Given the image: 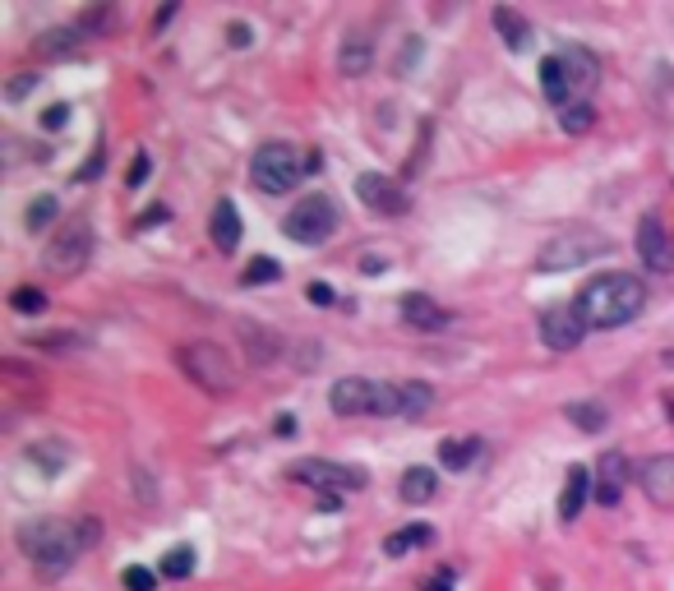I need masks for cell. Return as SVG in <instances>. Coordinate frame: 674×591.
I'll return each mask as SVG.
<instances>
[{
  "instance_id": "1",
  "label": "cell",
  "mask_w": 674,
  "mask_h": 591,
  "mask_svg": "<svg viewBox=\"0 0 674 591\" xmlns=\"http://www.w3.org/2000/svg\"><path fill=\"white\" fill-rule=\"evenodd\" d=\"M578 314L587 319V328H619L628 319H638L647 310V282L638 273H596L587 287L578 291Z\"/></svg>"
},
{
  "instance_id": "2",
  "label": "cell",
  "mask_w": 674,
  "mask_h": 591,
  "mask_svg": "<svg viewBox=\"0 0 674 591\" xmlns=\"http://www.w3.org/2000/svg\"><path fill=\"white\" fill-rule=\"evenodd\" d=\"M14 541L33 559L37 573L47 578H61L65 568H74V559L84 555V531H79V518L65 522V518H28L24 527L14 531Z\"/></svg>"
},
{
  "instance_id": "3",
  "label": "cell",
  "mask_w": 674,
  "mask_h": 591,
  "mask_svg": "<svg viewBox=\"0 0 674 591\" xmlns=\"http://www.w3.org/2000/svg\"><path fill=\"white\" fill-rule=\"evenodd\" d=\"M614 241L605 236L601 227H564L554 231L550 241L536 250V268L541 273H568V268H582L587 259H596V254H610Z\"/></svg>"
},
{
  "instance_id": "4",
  "label": "cell",
  "mask_w": 674,
  "mask_h": 591,
  "mask_svg": "<svg viewBox=\"0 0 674 591\" xmlns=\"http://www.w3.org/2000/svg\"><path fill=\"white\" fill-rule=\"evenodd\" d=\"M328 407H333L337 416H398L402 393H398V384H379V379L347 374V379H333Z\"/></svg>"
},
{
  "instance_id": "5",
  "label": "cell",
  "mask_w": 674,
  "mask_h": 591,
  "mask_svg": "<svg viewBox=\"0 0 674 591\" xmlns=\"http://www.w3.org/2000/svg\"><path fill=\"white\" fill-rule=\"evenodd\" d=\"M319 167V157H305L296 144H287V139H273V144H264L259 153H254V162H250V176H254V185L264 194H287L291 185H301V176L305 171H314Z\"/></svg>"
},
{
  "instance_id": "6",
  "label": "cell",
  "mask_w": 674,
  "mask_h": 591,
  "mask_svg": "<svg viewBox=\"0 0 674 591\" xmlns=\"http://www.w3.org/2000/svg\"><path fill=\"white\" fill-rule=\"evenodd\" d=\"M337 222H342V213H337V204L328 194H305L301 204L287 213L282 231H287V241H296V245H324L337 231Z\"/></svg>"
},
{
  "instance_id": "7",
  "label": "cell",
  "mask_w": 674,
  "mask_h": 591,
  "mask_svg": "<svg viewBox=\"0 0 674 591\" xmlns=\"http://www.w3.org/2000/svg\"><path fill=\"white\" fill-rule=\"evenodd\" d=\"M88 259H93V227H88L84 218L65 222L61 231H56V241L47 245V273L51 278H74V273H84Z\"/></svg>"
},
{
  "instance_id": "8",
  "label": "cell",
  "mask_w": 674,
  "mask_h": 591,
  "mask_svg": "<svg viewBox=\"0 0 674 591\" xmlns=\"http://www.w3.org/2000/svg\"><path fill=\"white\" fill-rule=\"evenodd\" d=\"M181 370L185 379L204 388V393H231L236 388V370H231L227 351L217 347V342H190L181 351Z\"/></svg>"
},
{
  "instance_id": "9",
  "label": "cell",
  "mask_w": 674,
  "mask_h": 591,
  "mask_svg": "<svg viewBox=\"0 0 674 591\" xmlns=\"http://www.w3.org/2000/svg\"><path fill=\"white\" fill-rule=\"evenodd\" d=\"M291 481L310 485V490H324V495H347V490H365V476L361 467H342V462H328V458H301L287 467Z\"/></svg>"
},
{
  "instance_id": "10",
  "label": "cell",
  "mask_w": 674,
  "mask_h": 591,
  "mask_svg": "<svg viewBox=\"0 0 674 591\" xmlns=\"http://www.w3.org/2000/svg\"><path fill=\"white\" fill-rule=\"evenodd\" d=\"M591 328L587 319L578 314V305H550V310L541 314V342L550 351H573L582 347V338H587Z\"/></svg>"
},
{
  "instance_id": "11",
  "label": "cell",
  "mask_w": 674,
  "mask_h": 591,
  "mask_svg": "<svg viewBox=\"0 0 674 591\" xmlns=\"http://www.w3.org/2000/svg\"><path fill=\"white\" fill-rule=\"evenodd\" d=\"M356 199H361L365 208H374V213H407V190H402L393 176H379V171H365V176H356Z\"/></svg>"
},
{
  "instance_id": "12",
  "label": "cell",
  "mask_w": 674,
  "mask_h": 591,
  "mask_svg": "<svg viewBox=\"0 0 674 591\" xmlns=\"http://www.w3.org/2000/svg\"><path fill=\"white\" fill-rule=\"evenodd\" d=\"M638 485L656 508H674V453H656V458L642 462Z\"/></svg>"
},
{
  "instance_id": "13",
  "label": "cell",
  "mask_w": 674,
  "mask_h": 591,
  "mask_svg": "<svg viewBox=\"0 0 674 591\" xmlns=\"http://www.w3.org/2000/svg\"><path fill=\"white\" fill-rule=\"evenodd\" d=\"M596 504L601 508H614L619 499H624V485H628V458L619 453V448H610V453H601V462H596Z\"/></svg>"
},
{
  "instance_id": "14",
  "label": "cell",
  "mask_w": 674,
  "mask_h": 591,
  "mask_svg": "<svg viewBox=\"0 0 674 591\" xmlns=\"http://www.w3.org/2000/svg\"><path fill=\"white\" fill-rule=\"evenodd\" d=\"M638 254L647 259V268H656V273L674 268V241H670V231H665L661 218H642V227H638Z\"/></svg>"
},
{
  "instance_id": "15",
  "label": "cell",
  "mask_w": 674,
  "mask_h": 591,
  "mask_svg": "<svg viewBox=\"0 0 674 591\" xmlns=\"http://www.w3.org/2000/svg\"><path fill=\"white\" fill-rule=\"evenodd\" d=\"M402 319H407L416 333H439V328L448 324V310L434 296H425V291H407L402 296Z\"/></svg>"
},
{
  "instance_id": "16",
  "label": "cell",
  "mask_w": 674,
  "mask_h": 591,
  "mask_svg": "<svg viewBox=\"0 0 674 591\" xmlns=\"http://www.w3.org/2000/svg\"><path fill=\"white\" fill-rule=\"evenodd\" d=\"M591 495H596V476H591L587 467H568L564 495H559V518H564V522H578Z\"/></svg>"
},
{
  "instance_id": "17",
  "label": "cell",
  "mask_w": 674,
  "mask_h": 591,
  "mask_svg": "<svg viewBox=\"0 0 674 591\" xmlns=\"http://www.w3.org/2000/svg\"><path fill=\"white\" fill-rule=\"evenodd\" d=\"M370 65H374V42L361 28H351L342 37V47H337V70L347 74V79H361V74H370Z\"/></svg>"
},
{
  "instance_id": "18",
  "label": "cell",
  "mask_w": 674,
  "mask_h": 591,
  "mask_svg": "<svg viewBox=\"0 0 674 591\" xmlns=\"http://www.w3.org/2000/svg\"><path fill=\"white\" fill-rule=\"evenodd\" d=\"M541 93H545V102L550 107H573V79H568V70H564V61L559 56H545L541 61Z\"/></svg>"
},
{
  "instance_id": "19",
  "label": "cell",
  "mask_w": 674,
  "mask_h": 591,
  "mask_svg": "<svg viewBox=\"0 0 674 591\" xmlns=\"http://www.w3.org/2000/svg\"><path fill=\"white\" fill-rule=\"evenodd\" d=\"M208 231H213V245L222 254H231L236 245H241V213H236L231 199H217L213 204V222H208Z\"/></svg>"
},
{
  "instance_id": "20",
  "label": "cell",
  "mask_w": 674,
  "mask_h": 591,
  "mask_svg": "<svg viewBox=\"0 0 674 591\" xmlns=\"http://www.w3.org/2000/svg\"><path fill=\"white\" fill-rule=\"evenodd\" d=\"M241 342H245V356H250V365H273L277 361L273 328L254 324V319H241Z\"/></svg>"
},
{
  "instance_id": "21",
  "label": "cell",
  "mask_w": 674,
  "mask_h": 591,
  "mask_svg": "<svg viewBox=\"0 0 674 591\" xmlns=\"http://www.w3.org/2000/svg\"><path fill=\"white\" fill-rule=\"evenodd\" d=\"M79 42H84V33L79 28H47V33H37L33 51L42 56V61H61V56H74L79 51Z\"/></svg>"
},
{
  "instance_id": "22",
  "label": "cell",
  "mask_w": 674,
  "mask_h": 591,
  "mask_svg": "<svg viewBox=\"0 0 674 591\" xmlns=\"http://www.w3.org/2000/svg\"><path fill=\"white\" fill-rule=\"evenodd\" d=\"M398 495H402V504H430L434 495H439V476H434L430 467H407V476H402V485H398Z\"/></svg>"
},
{
  "instance_id": "23",
  "label": "cell",
  "mask_w": 674,
  "mask_h": 591,
  "mask_svg": "<svg viewBox=\"0 0 674 591\" xmlns=\"http://www.w3.org/2000/svg\"><path fill=\"white\" fill-rule=\"evenodd\" d=\"M559 61H564V70H568V79H573V88H591L596 84V56L591 51H582V47H564L559 51Z\"/></svg>"
},
{
  "instance_id": "24",
  "label": "cell",
  "mask_w": 674,
  "mask_h": 591,
  "mask_svg": "<svg viewBox=\"0 0 674 591\" xmlns=\"http://www.w3.org/2000/svg\"><path fill=\"white\" fill-rule=\"evenodd\" d=\"M494 28L504 33V42H508L513 51H527V47H531V24L522 19L518 10H508V5H499V10H494Z\"/></svg>"
},
{
  "instance_id": "25",
  "label": "cell",
  "mask_w": 674,
  "mask_h": 591,
  "mask_svg": "<svg viewBox=\"0 0 674 591\" xmlns=\"http://www.w3.org/2000/svg\"><path fill=\"white\" fill-rule=\"evenodd\" d=\"M434 541V531L425 527V522H416V527H402V531H393L384 541V555H393V559H402L407 550H416V545H430Z\"/></svg>"
},
{
  "instance_id": "26",
  "label": "cell",
  "mask_w": 674,
  "mask_h": 591,
  "mask_svg": "<svg viewBox=\"0 0 674 591\" xmlns=\"http://www.w3.org/2000/svg\"><path fill=\"white\" fill-rule=\"evenodd\" d=\"M476 453H481V439H444V444H439V462H444L448 471L471 467Z\"/></svg>"
},
{
  "instance_id": "27",
  "label": "cell",
  "mask_w": 674,
  "mask_h": 591,
  "mask_svg": "<svg viewBox=\"0 0 674 591\" xmlns=\"http://www.w3.org/2000/svg\"><path fill=\"white\" fill-rule=\"evenodd\" d=\"M402 393V416H425V411L434 407V388L421 384V379H407V384H398Z\"/></svg>"
},
{
  "instance_id": "28",
  "label": "cell",
  "mask_w": 674,
  "mask_h": 591,
  "mask_svg": "<svg viewBox=\"0 0 674 591\" xmlns=\"http://www.w3.org/2000/svg\"><path fill=\"white\" fill-rule=\"evenodd\" d=\"M564 416H568L573 425H578V430H587V435L605 430V421H610L601 402H568V407H564Z\"/></svg>"
},
{
  "instance_id": "29",
  "label": "cell",
  "mask_w": 674,
  "mask_h": 591,
  "mask_svg": "<svg viewBox=\"0 0 674 591\" xmlns=\"http://www.w3.org/2000/svg\"><path fill=\"white\" fill-rule=\"evenodd\" d=\"M56 218H61V204H56L51 194H37L33 204H28V213H24V227L37 236V231H47Z\"/></svg>"
},
{
  "instance_id": "30",
  "label": "cell",
  "mask_w": 674,
  "mask_h": 591,
  "mask_svg": "<svg viewBox=\"0 0 674 591\" xmlns=\"http://www.w3.org/2000/svg\"><path fill=\"white\" fill-rule=\"evenodd\" d=\"M190 573H194V550L190 545H171L167 555H162V578L181 582V578H190Z\"/></svg>"
},
{
  "instance_id": "31",
  "label": "cell",
  "mask_w": 674,
  "mask_h": 591,
  "mask_svg": "<svg viewBox=\"0 0 674 591\" xmlns=\"http://www.w3.org/2000/svg\"><path fill=\"white\" fill-rule=\"evenodd\" d=\"M559 125H564V134H587L596 125V107L591 102H573V107L559 111Z\"/></svg>"
},
{
  "instance_id": "32",
  "label": "cell",
  "mask_w": 674,
  "mask_h": 591,
  "mask_svg": "<svg viewBox=\"0 0 674 591\" xmlns=\"http://www.w3.org/2000/svg\"><path fill=\"white\" fill-rule=\"evenodd\" d=\"M111 24H116V10H111V5H93V10H84V14H79V19H74V28H79V33H84V37L107 33Z\"/></svg>"
},
{
  "instance_id": "33",
  "label": "cell",
  "mask_w": 674,
  "mask_h": 591,
  "mask_svg": "<svg viewBox=\"0 0 674 591\" xmlns=\"http://www.w3.org/2000/svg\"><path fill=\"white\" fill-rule=\"evenodd\" d=\"M28 458L33 462H42V467L51 471V476H56V471L65 467V462H70V448L61 444V439H47V444H37V448H28Z\"/></svg>"
},
{
  "instance_id": "34",
  "label": "cell",
  "mask_w": 674,
  "mask_h": 591,
  "mask_svg": "<svg viewBox=\"0 0 674 591\" xmlns=\"http://www.w3.org/2000/svg\"><path fill=\"white\" fill-rule=\"evenodd\" d=\"M10 310L14 314H42L47 310V291L42 287H14L10 291Z\"/></svg>"
},
{
  "instance_id": "35",
  "label": "cell",
  "mask_w": 674,
  "mask_h": 591,
  "mask_svg": "<svg viewBox=\"0 0 674 591\" xmlns=\"http://www.w3.org/2000/svg\"><path fill=\"white\" fill-rule=\"evenodd\" d=\"M121 587L125 591H157V573L153 568H144V564H130L121 573Z\"/></svg>"
},
{
  "instance_id": "36",
  "label": "cell",
  "mask_w": 674,
  "mask_h": 591,
  "mask_svg": "<svg viewBox=\"0 0 674 591\" xmlns=\"http://www.w3.org/2000/svg\"><path fill=\"white\" fill-rule=\"evenodd\" d=\"M33 347H47V351H70V347H84V338H79V333H65V328H51V333H42V338L33 333Z\"/></svg>"
},
{
  "instance_id": "37",
  "label": "cell",
  "mask_w": 674,
  "mask_h": 591,
  "mask_svg": "<svg viewBox=\"0 0 674 591\" xmlns=\"http://www.w3.org/2000/svg\"><path fill=\"white\" fill-rule=\"evenodd\" d=\"M277 278H282V268H277L268 254H259V259L245 268V282H250V287H254V282H277Z\"/></svg>"
},
{
  "instance_id": "38",
  "label": "cell",
  "mask_w": 674,
  "mask_h": 591,
  "mask_svg": "<svg viewBox=\"0 0 674 591\" xmlns=\"http://www.w3.org/2000/svg\"><path fill=\"white\" fill-rule=\"evenodd\" d=\"M148 171H153V157H148V153H134L130 171H125V185H130V190H139V185L148 181Z\"/></svg>"
},
{
  "instance_id": "39",
  "label": "cell",
  "mask_w": 674,
  "mask_h": 591,
  "mask_svg": "<svg viewBox=\"0 0 674 591\" xmlns=\"http://www.w3.org/2000/svg\"><path fill=\"white\" fill-rule=\"evenodd\" d=\"M70 125V107L65 102H51L47 111H42V130H65Z\"/></svg>"
},
{
  "instance_id": "40",
  "label": "cell",
  "mask_w": 674,
  "mask_h": 591,
  "mask_svg": "<svg viewBox=\"0 0 674 591\" xmlns=\"http://www.w3.org/2000/svg\"><path fill=\"white\" fill-rule=\"evenodd\" d=\"M37 79H42V74H19V79H10V88H5V97H10V102H19V97H28L37 88Z\"/></svg>"
},
{
  "instance_id": "41",
  "label": "cell",
  "mask_w": 674,
  "mask_h": 591,
  "mask_svg": "<svg viewBox=\"0 0 674 591\" xmlns=\"http://www.w3.org/2000/svg\"><path fill=\"white\" fill-rule=\"evenodd\" d=\"M305 296H310V305H319V310H328V305L337 301V291L328 287V282H310V291H305Z\"/></svg>"
},
{
  "instance_id": "42",
  "label": "cell",
  "mask_w": 674,
  "mask_h": 591,
  "mask_svg": "<svg viewBox=\"0 0 674 591\" xmlns=\"http://www.w3.org/2000/svg\"><path fill=\"white\" fill-rule=\"evenodd\" d=\"M227 42H231V47H236V51H245V47H250V42H254L250 24H241V19H236V24L227 28Z\"/></svg>"
},
{
  "instance_id": "43",
  "label": "cell",
  "mask_w": 674,
  "mask_h": 591,
  "mask_svg": "<svg viewBox=\"0 0 674 591\" xmlns=\"http://www.w3.org/2000/svg\"><path fill=\"white\" fill-rule=\"evenodd\" d=\"M361 273H384V264H379V259H370V254H365V259H361Z\"/></svg>"
},
{
  "instance_id": "44",
  "label": "cell",
  "mask_w": 674,
  "mask_h": 591,
  "mask_svg": "<svg viewBox=\"0 0 674 591\" xmlns=\"http://www.w3.org/2000/svg\"><path fill=\"white\" fill-rule=\"evenodd\" d=\"M425 591H453V587H448V582H430V587H425Z\"/></svg>"
},
{
  "instance_id": "45",
  "label": "cell",
  "mask_w": 674,
  "mask_h": 591,
  "mask_svg": "<svg viewBox=\"0 0 674 591\" xmlns=\"http://www.w3.org/2000/svg\"><path fill=\"white\" fill-rule=\"evenodd\" d=\"M665 411H670V421H674V398H670V402H665Z\"/></svg>"
}]
</instances>
